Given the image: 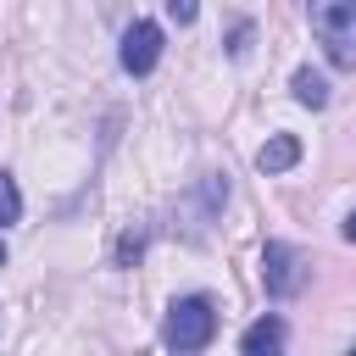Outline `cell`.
I'll return each mask as SVG.
<instances>
[{
    "label": "cell",
    "mask_w": 356,
    "mask_h": 356,
    "mask_svg": "<svg viewBox=\"0 0 356 356\" xmlns=\"http://www.w3.org/2000/svg\"><path fill=\"white\" fill-rule=\"evenodd\" d=\"M195 11H200V0H167V17L172 22H195Z\"/></svg>",
    "instance_id": "11"
},
{
    "label": "cell",
    "mask_w": 356,
    "mask_h": 356,
    "mask_svg": "<svg viewBox=\"0 0 356 356\" xmlns=\"http://www.w3.org/2000/svg\"><path fill=\"white\" fill-rule=\"evenodd\" d=\"M312 33L323 44V56L345 72H356V0H306Z\"/></svg>",
    "instance_id": "1"
},
{
    "label": "cell",
    "mask_w": 356,
    "mask_h": 356,
    "mask_svg": "<svg viewBox=\"0 0 356 356\" xmlns=\"http://www.w3.org/2000/svg\"><path fill=\"white\" fill-rule=\"evenodd\" d=\"M211 334H217V306H211V295H184V300L167 306L161 339H167L172 350H206Z\"/></svg>",
    "instance_id": "2"
},
{
    "label": "cell",
    "mask_w": 356,
    "mask_h": 356,
    "mask_svg": "<svg viewBox=\"0 0 356 356\" xmlns=\"http://www.w3.org/2000/svg\"><path fill=\"white\" fill-rule=\"evenodd\" d=\"M250 44H256V28H250V22H239V28L228 33V56L239 61V56H250Z\"/></svg>",
    "instance_id": "9"
},
{
    "label": "cell",
    "mask_w": 356,
    "mask_h": 356,
    "mask_svg": "<svg viewBox=\"0 0 356 356\" xmlns=\"http://www.w3.org/2000/svg\"><path fill=\"white\" fill-rule=\"evenodd\" d=\"M261 284H267L273 300H295V295L312 284V261H306L295 245L273 239V245H261Z\"/></svg>",
    "instance_id": "3"
},
{
    "label": "cell",
    "mask_w": 356,
    "mask_h": 356,
    "mask_svg": "<svg viewBox=\"0 0 356 356\" xmlns=\"http://www.w3.org/2000/svg\"><path fill=\"white\" fill-rule=\"evenodd\" d=\"M122 72H134V78H145L156 61H161V28L156 22H134L128 33H122Z\"/></svg>",
    "instance_id": "4"
},
{
    "label": "cell",
    "mask_w": 356,
    "mask_h": 356,
    "mask_svg": "<svg viewBox=\"0 0 356 356\" xmlns=\"http://www.w3.org/2000/svg\"><path fill=\"white\" fill-rule=\"evenodd\" d=\"M0 267H6V239H0Z\"/></svg>",
    "instance_id": "13"
},
{
    "label": "cell",
    "mask_w": 356,
    "mask_h": 356,
    "mask_svg": "<svg viewBox=\"0 0 356 356\" xmlns=\"http://www.w3.org/2000/svg\"><path fill=\"white\" fill-rule=\"evenodd\" d=\"M345 239H350V245H356V211H350V217H345Z\"/></svg>",
    "instance_id": "12"
},
{
    "label": "cell",
    "mask_w": 356,
    "mask_h": 356,
    "mask_svg": "<svg viewBox=\"0 0 356 356\" xmlns=\"http://www.w3.org/2000/svg\"><path fill=\"white\" fill-rule=\"evenodd\" d=\"M17 217H22V195H17L11 172H0V228H6V222H17Z\"/></svg>",
    "instance_id": "8"
},
{
    "label": "cell",
    "mask_w": 356,
    "mask_h": 356,
    "mask_svg": "<svg viewBox=\"0 0 356 356\" xmlns=\"http://www.w3.org/2000/svg\"><path fill=\"white\" fill-rule=\"evenodd\" d=\"M289 89H295V100L300 106H328V83H323V72H312V67H295V78H289Z\"/></svg>",
    "instance_id": "7"
},
{
    "label": "cell",
    "mask_w": 356,
    "mask_h": 356,
    "mask_svg": "<svg viewBox=\"0 0 356 356\" xmlns=\"http://www.w3.org/2000/svg\"><path fill=\"white\" fill-rule=\"evenodd\" d=\"M278 345H284V323H278V317H256V323L239 334V350H245V356H261V350H278Z\"/></svg>",
    "instance_id": "6"
},
{
    "label": "cell",
    "mask_w": 356,
    "mask_h": 356,
    "mask_svg": "<svg viewBox=\"0 0 356 356\" xmlns=\"http://www.w3.org/2000/svg\"><path fill=\"white\" fill-rule=\"evenodd\" d=\"M295 161H300V139H295V134H273V139L256 150V167H261V172H289Z\"/></svg>",
    "instance_id": "5"
},
{
    "label": "cell",
    "mask_w": 356,
    "mask_h": 356,
    "mask_svg": "<svg viewBox=\"0 0 356 356\" xmlns=\"http://www.w3.org/2000/svg\"><path fill=\"white\" fill-rule=\"evenodd\" d=\"M139 250H145V234H122V239H117V261H122V267L139 261Z\"/></svg>",
    "instance_id": "10"
}]
</instances>
